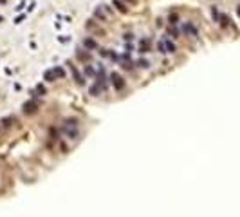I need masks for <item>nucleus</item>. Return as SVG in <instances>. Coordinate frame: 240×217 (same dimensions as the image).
I'll use <instances>...</instances> for the list:
<instances>
[{"mask_svg": "<svg viewBox=\"0 0 240 217\" xmlns=\"http://www.w3.org/2000/svg\"><path fill=\"white\" fill-rule=\"evenodd\" d=\"M85 45H87V47H94V45H96V43H94V42H92V40H85Z\"/></svg>", "mask_w": 240, "mask_h": 217, "instance_id": "nucleus-3", "label": "nucleus"}, {"mask_svg": "<svg viewBox=\"0 0 240 217\" xmlns=\"http://www.w3.org/2000/svg\"><path fill=\"white\" fill-rule=\"evenodd\" d=\"M94 14H96L98 18H105V14H103V11H101V9H96V11H94Z\"/></svg>", "mask_w": 240, "mask_h": 217, "instance_id": "nucleus-2", "label": "nucleus"}, {"mask_svg": "<svg viewBox=\"0 0 240 217\" xmlns=\"http://www.w3.org/2000/svg\"><path fill=\"white\" fill-rule=\"evenodd\" d=\"M114 5H116V7H117L121 13H126V11H128V7H126V5H125L121 0H114Z\"/></svg>", "mask_w": 240, "mask_h": 217, "instance_id": "nucleus-1", "label": "nucleus"}, {"mask_svg": "<svg viewBox=\"0 0 240 217\" xmlns=\"http://www.w3.org/2000/svg\"><path fill=\"white\" fill-rule=\"evenodd\" d=\"M126 2H130V4H136V0H126Z\"/></svg>", "mask_w": 240, "mask_h": 217, "instance_id": "nucleus-4", "label": "nucleus"}]
</instances>
